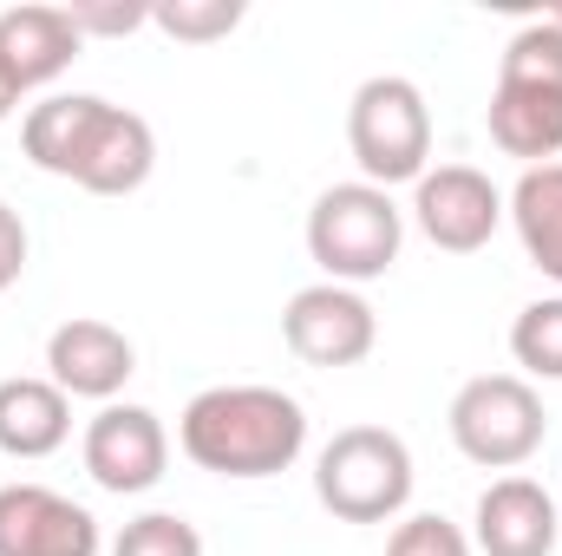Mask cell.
<instances>
[{
    "instance_id": "cell-7",
    "label": "cell",
    "mask_w": 562,
    "mask_h": 556,
    "mask_svg": "<svg viewBox=\"0 0 562 556\" xmlns=\"http://www.w3.org/2000/svg\"><path fill=\"white\" fill-rule=\"evenodd\" d=\"M281 341L301 367H321V374H340V367H360L380 341V314L360 288H340V281H307L288 294L281 308Z\"/></svg>"
},
{
    "instance_id": "cell-4",
    "label": "cell",
    "mask_w": 562,
    "mask_h": 556,
    "mask_svg": "<svg viewBox=\"0 0 562 556\" xmlns=\"http://www.w3.org/2000/svg\"><path fill=\"white\" fill-rule=\"evenodd\" d=\"M400 243H406V210L380 184H360V177L327 184L307 210V256L321 281H340V288L380 281L400 263Z\"/></svg>"
},
{
    "instance_id": "cell-22",
    "label": "cell",
    "mask_w": 562,
    "mask_h": 556,
    "mask_svg": "<svg viewBox=\"0 0 562 556\" xmlns=\"http://www.w3.org/2000/svg\"><path fill=\"white\" fill-rule=\"evenodd\" d=\"M66 13H72L79 40H92V33H105V40H125V33L150 26V7H66Z\"/></svg>"
},
{
    "instance_id": "cell-14",
    "label": "cell",
    "mask_w": 562,
    "mask_h": 556,
    "mask_svg": "<svg viewBox=\"0 0 562 556\" xmlns=\"http://www.w3.org/2000/svg\"><path fill=\"white\" fill-rule=\"evenodd\" d=\"M79 26L66 7H7L0 13V59L20 73V86H53L79 59Z\"/></svg>"
},
{
    "instance_id": "cell-16",
    "label": "cell",
    "mask_w": 562,
    "mask_h": 556,
    "mask_svg": "<svg viewBox=\"0 0 562 556\" xmlns=\"http://www.w3.org/2000/svg\"><path fill=\"white\" fill-rule=\"evenodd\" d=\"M504 216H510V230H517L530 269H543V276L562 288V164L524 170V177L510 184V197H504Z\"/></svg>"
},
{
    "instance_id": "cell-20",
    "label": "cell",
    "mask_w": 562,
    "mask_h": 556,
    "mask_svg": "<svg viewBox=\"0 0 562 556\" xmlns=\"http://www.w3.org/2000/svg\"><path fill=\"white\" fill-rule=\"evenodd\" d=\"M112 556H203V537L177 511H144L112 537Z\"/></svg>"
},
{
    "instance_id": "cell-12",
    "label": "cell",
    "mask_w": 562,
    "mask_h": 556,
    "mask_svg": "<svg viewBox=\"0 0 562 556\" xmlns=\"http://www.w3.org/2000/svg\"><path fill=\"white\" fill-rule=\"evenodd\" d=\"M562 537V518H557V498L510 471V478H491L477 511H471V551L477 556H557Z\"/></svg>"
},
{
    "instance_id": "cell-15",
    "label": "cell",
    "mask_w": 562,
    "mask_h": 556,
    "mask_svg": "<svg viewBox=\"0 0 562 556\" xmlns=\"http://www.w3.org/2000/svg\"><path fill=\"white\" fill-rule=\"evenodd\" d=\"M72 438V400L46 374L0 380V452L7 458H53Z\"/></svg>"
},
{
    "instance_id": "cell-1",
    "label": "cell",
    "mask_w": 562,
    "mask_h": 556,
    "mask_svg": "<svg viewBox=\"0 0 562 556\" xmlns=\"http://www.w3.org/2000/svg\"><path fill=\"white\" fill-rule=\"evenodd\" d=\"M20 151L33 170L66 177L92 197H132L157 170V132L138 112H125L99 92H53V99L26 105Z\"/></svg>"
},
{
    "instance_id": "cell-23",
    "label": "cell",
    "mask_w": 562,
    "mask_h": 556,
    "mask_svg": "<svg viewBox=\"0 0 562 556\" xmlns=\"http://www.w3.org/2000/svg\"><path fill=\"white\" fill-rule=\"evenodd\" d=\"M20 276H26V223H20V210L0 197V294Z\"/></svg>"
},
{
    "instance_id": "cell-11",
    "label": "cell",
    "mask_w": 562,
    "mask_h": 556,
    "mask_svg": "<svg viewBox=\"0 0 562 556\" xmlns=\"http://www.w3.org/2000/svg\"><path fill=\"white\" fill-rule=\"evenodd\" d=\"M99 518L53 485H0V556H99Z\"/></svg>"
},
{
    "instance_id": "cell-3",
    "label": "cell",
    "mask_w": 562,
    "mask_h": 556,
    "mask_svg": "<svg viewBox=\"0 0 562 556\" xmlns=\"http://www.w3.org/2000/svg\"><path fill=\"white\" fill-rule=\"evenodd\" d=\"M413 445L393 425H340L314 452V498L340 524H393L413 504Z\"/></svg>"
},
{
    "instance_id": "cell-21",
    "label": "cell",
    "mask_w": 562,
    "mask_h": 556,
    "mask_svg": "<svg viewBox=\"0 0 562 556\" xmlns=\"http://www.w3.org/2000/svg\"><path fill=\"white\" fill-rule=\"evenodd\" d=\"M386 556H471V537H464L451 518H438V511H419V518H406V524L393 531Z\"/></svg>"
},
{
    "instance_id": "cell-9",
    "label": "cell",
    "mask_w": 562,
    "mask_h": 556,
    "mask_svg": "<svg viewBox=\"0 0 562 556\" xmlns=\"http://www.w3.org/2000/svg\"><path fill=\"white\" fill-rule=\"evenodd\" d=\"M79 458H86V471H92L99 491H112V498H138V491H150V485H164L170 432H164V419L150 413V407H125V400H112V407L92 413L86 438H79Z\"/></svg>"
},
{
    "instance_id": "cell-17",
    "label": "cell",
    "mask_w": 562,
    "mask_h": 556,
    "mask_svg": "<svg viewBox=\"0 0 562 556\" xmlns=\"http://www.w3.org/2000/svg\"><path fill=\"white\" fill-rule=\"evenodd\" d=\"M510 360L524 367V380H562V294H543V301L517 308Z\"/></svg>"
},
{
    "instance_id": "cell-8",
    "label": "cell",
    "mask_w": 562,
    "mask_h": 556,
    "mask_svg": "<svg viewBox=\"0 0 562 556\" xmlns=\"http://www.w3.org/2000/svg\"><path fill=\"white\" fill-rule=\"evenodd\" d=\"M413 223H419V236L431 249L477 256L504 223V190L477 164H438L413 184Z\"/></svg>"
},
{
    "instance_id": "cell-6",
    "label": "cell",
    "mask_w": 562,
    "mask_h": 556,
    "mask_svg": "<svg viewBox=\"0 0 562 556\" xmlns=\"http://www.w3.org/2000/svg\"><path fill=\"white\" fill-rule=\"evenodd\" d=\"M347 151L360 164V184H419L431 170V112L425 92L400 73H380L347 105Z\"/></svg>"
},
{
    "instance_id": "cell-18",
    "label": "cell",
    "mask_w": 562,
    "mask_h": 556,
    "mask_svg": "<svg viewBox=\"0 0 562 556\" xmlns=\"http://www.w3.org/2000/svg\"><path fill=\"white\" fill-rule=\"evenodd\" d=\"M497 79H510V86H550V92H562V26L550 20V13L510 33V46H504V59H497Z\"/></svg>"
},
{
    "instance_id": "cell-10",
    "label": "cell",
    "mask_w": 562,
    "mask_h": 556,
    "mask_svg": "<svg viewBox=\"0 0 562 556\" xmlns=\"http://www.w3.org/2000/svg\"><path fill=\"white\" fill-rule=\"evenodd\" d=\"M138 374V347L125 327L99 321V314H72L46 334V380L66 400H99L112 407L125 393V380Z\"/></svg>"
},
{
    "instance_id": "cell-19",
    "label": "cell",
    "mask_w": 562,
    "mask_h": 556,
    "mask_svg": "<svg viewBox=\"0 0 562 556\" xmlns=\"http://www.w3.org/2000/svg\"><path fill=\"white\" fill-rule=\"evenodd\" d=\"M150 26L183 46H210L243 26V0H164V7H150Z\"/></svg>"
},
{
    "instance_id": "cell-5",
    "label": "cell",
    "mask_w": 562,
    "mask_h": 556,
    "mask_svg": "<svg viewBox=\"0 0 562 556\" xmlns=\"http://www.w3.org/2000/svg\"><path fill=\"white\" fill-rule=\"evenodd\" d=\"M451 445L484 465V471H524L543 438H550V413H543V393L524 380V374H477L451 393Z\"/></svg>"
},
{
    "instance_id": "cell-13",
    "label": "cell",
    "mask_w": 562,
    "mask_h": 556,
    "mask_svg": "<svg viewBox=\"0 0 562 556\" xmlns=\"http://www.w3.org/2000/svg\"><path fill=\"white\" fill-rule=\"evenodd\" d=\"M484 125H491V144H497L504 157H517L524 170L557 164V157H562V92H550V86H510V79H497Z\"/></svg>"
},
{
    "instance_id": "cell-2",
    "label": "cell",
    "mask_w": 562,
    "mask_h": 556,
    "mask_svg": "<svg viewBox=\"0 0 562 556\" xmlns=\"http://www.w3.org/2000/svg\"><path fill=\"white\" fill-rule=\"evenodd\" d=\"M177 452L216 478H281L307 452V407L281 387H203L177 419Z\"/></svg>"
},
{
    "instance_id": "cell-24",
    "label": "cell",
    "mask_w": 562,
    "mask_h": 556,
    "mask_svg": "<svg viewBox=\"0 0 562 556\" xmlns=\"http://www.w3.org/2000/svg\"><path fill=\"white\" fill-rule=\"evenodd\" d=\"M20 99H26V86H20V73H13V66L0 59V125H7L13 112H20Z\"/></svg>"
}]
</instances>
